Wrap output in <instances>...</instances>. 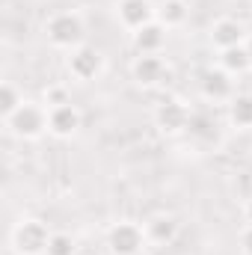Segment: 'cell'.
<instances>
[{
    "mask_svg": "<svg viewBox=\"0 0 252 255\" xmlns=\"http://www.w3.org/2000/svg\"><path fill=\"white\" fill-rule=\"evenodd\" d=\"M45 36L57 51H74L80 45H86V21L80 12L74 9H63L54 12L45 21Z\"/></svg>",
    "mask_w": 252,
    "mask_h": 255,
    "instance_id": "6da1fadb",
    "label": "cell"
},
{
    "mask_svg": "<svg viewBox=\"0 0 252 255\" xmlns=\"http://www.w3.org/2000/svg\"><path fill=\"white\" fill-rule=\"evenodd\" d=\"M54 232L48 229L45 220L39 217H24L12 226L9 232V247L15 255H48Z\"/></svg>",
    "mask_w": 252,
    "mask_h": 255,
    "instance_id": "7a4b0ae2",
    "label": "cell"
},
{
    "mask_svg": "<svg viewBox=\"0 0 252 255\" xmlns=\"http://www.w3.org/2000/svg\"><path fill=\"white\" fill-rule=\"evenodd\" d=\"M3 125L9 128L12 136L36 142V139H42L48 133V107L36 104V101H24L9 119H3Z\"/></svg>",
    "mask_w": 252,
    "mask_h": 255,
    "instance_id": "3957f363",
    "label": "cell"
},
{
    "mask_svg": "<svg viewBox=\"0 0 252 255\" xmlns=\"http://www.w3.org/2000/svg\"><path fill=\"white\" fill-rule=\"evenodd\" d=\"M107 253L110 255H139L145 250V232L139 223H130V220H119L107 229Z\"/></svg>",
    "mask_w": 252,
    "mask_h": 255,
    "instance_id": "277c9868",
    "label": "cell"
},
{
    "mask_svg": "<svg viewBox=\"0 0 252 255\" xmlns=\"http://www.w3.org/2000/svg\"><path fill=\"white\" fill-rule=\"evenodd\" d=\"M65 71L77 80V83H92L95 77H101L104 71V54L92 45H80L74 51H68L65 57Z\"/></svg>",
    "mask_w": 252,
    "mask_h": 255,
    "instance_id": "5b68a950",
    "label": "cell"
},
{
    "mask_svg": "<svg viewBox=\"0 0 252 255\" xmlns=\"http://www.w3.org/2000/svg\"><path fill=\"white\" fill-rule=\"evenodd\" d=\"M190 110L181 98H163L157 107H154V128L166 136H178V133H187L190 125Z\"/></svg>",
    "mask_w": 252,
    "mask_h": 255,
    "instance_id": "8992f818",
    "label": "cell"
},
{
    "mask_svg": "<svg viewBox=\"0 0 252 255\" xmlns=\"http://www.w3.org/2000/svg\"><path fill=\"white\" fill-rule=\"evenodd\" d=\"M199 95H202L208 104H229V101L238 95V92H235V74L223 71L220 65L202 71V77H199Z\"/></svg>",
    "mask_w": 252,
    "mask_h": 255,
    "instance_id": "52a82bcc",
    "label": "cell"
},
{
    "mask_svg": "<svg viewBox=\"0 0 252 255\" xmlns=\"http://www.w3.org/2000/svg\"><path fill=\"white\" fill-rule=\"evenodd\" d=\"M130 77L139 89H154L169 80V65L160 54H136L130 63Z\"/></svg>",
    "mask_w": 252,
    "mask_h": 255,
    "instance_id": "ba28073f",
    "label": "cell"
},
{
    "mask_svg": "<svg viewBox=\"0 0 252 255\" xmlns=\"http://www.w3.org/2000/svg\"><path fill=\"white\" fill-rule=\"evenodd\" d=\"M83 125V113L77 110V104L65 101L57 107H48V133L57 139H71Z\"/></svg>",
    "mask_w": 252,
    "mask_h": 255,
    "instance_id": "9c48e42d",
    "label": "cell"
},
{
    "mask_svg": "<svg viewBox=\"0 0 252 255\" xmlns=\"http://www.w3.org/2000/svg\"><path fill=\"white\" fill-rule=\"evenodd\" d=\"M142 232H145V241H148V244H154V247H169V244H175L178 235H181V220H178L175 214L160 211V214H151V217L142 223Z\"/></svg>",
    "mask_w": 252,
    "mask_h": 255,
    "instance_id": "30bf717a",
    "label": "cell"
},
{
    "mask_svg": "<svg viewBox=\"0 0 252 255\" xmlns=\"http://www.w3.org/2000/svg\"><path fill=\"white\" fill-rule=\"evenodd\" d=\"M116 18L125 30L136 33L139 27L157 21V6L151 0H116Z\"/></svg>",
    "mask_w": 252,
    "mask_h": 255,
    "instance_id": "8fae6325",
    "label": "cell"
},
{
    "mask_svg": "<svg viewBox=\"0 0 252 255\" xmlns=\"http://www.w3.org/2000/svg\"><path fill=\"white\" fill-rule=\"evenodd\" d=\"M208 42L217 51H229V48H238V45L247 42V30L235 18H217L211 24V30H208Z\"/></svg>",
    "mask_w": 252,
    "mask_h": 255,
    "instance_id": "7c38bea8",
    "label": "cell"
},
{
    "mask_svg": "<svg viewBox=\"0 0 252 255\" xmlns=\"http://www.w3.org/2000/svg\"><path fill=\"white\" fill-rule=\"evenodd\" d=\"M187 136L199 145H217L220 142V122L214 119V113L208 110H193L190 113Z\"/></svg>",
    "mask_w": 252,
    "mask_h": 255,
    "instance_id": "4fadbf2b",
    "label": "cell"
},
{
    "mask_svg": "<svg viewBox=\"0 0 252 255\" xmlns=\"http://www.w3.org/2000/svg\"><path fill=\"white\" fill-rule=\"evenodd\" d=\"M130 42H133L136 54H160L166 45V27L160 21H151V24L139 27L136 33H130Z\"/></svg>",
    "mask_w": 252,
    "mask_h": 255,
    "instance_id": "5bb4252c",
    "label": "cell"
},
{
    "mask_svg": "<svg viewBox=\"0 0 252 255\" xmlns=\"http://www.w3.org/2000/svg\"><path fill=\"white\" fill-rule=\"evenodd\" d=\"M226 116H229V125L232 128L250 130L252 128V92H238L226 104Z\"/></svg>",
    "mask_w": 252,
    "mask_h": 255,
    "instance_id": "9a60e30c",
    "label": "cell"
},
{
    "mask_svg": "<svg viewBox=\"0 0 252 255\" xmlns=\"http://www.w3.org/2000/svg\"><path fill=\"white\" fill-rule=\"evenodd\" d=\"M190 18V3L187 0H160L157 3V21L166 30H178L184 27Z\"/></svg>",
    "mask_w": 252,
    "mask_h": 255,
    "instance_id": "2e32d148",
    "label": "cell"
},
{
    "mask_svg": "<svg viewBox=\"0 0 252 255\" xmlns=\"http://www.w3.org/2000/svg\"><path fill=\"white\" fill-rule=\"evenodd\" d=\"M217 65L223 68V71H229V74H244L250 65V54H247V42L244 45H238V48H229V51H220V60Z\"/></svg>",
    "mask_w": 252,
    "mask_h": 255,
    "instance_id": "e0dca14e",
    "label": "cell"
},
{
    "mask_svg": "<svg viewBox=\"0 0 252 255\" xmlns=\"http://www.w3.org/2000/svg\"><path fill=\"white\" fill-rule=\"evenodd\" d=\"M21 104H24V92H21L12 80H6V83L0 86V116H3V119H9Z\"/></svg>",
    "mask_w": 252,
    "mask_h": 255,
    "instance_id": "ac0fdd59",
    "label": "cell"
},
{
    "mask_svg": "<svg viewBox=\"0 0 252 255\" xmlns=\"http://www.w3.org/2000/svg\"><path fill=\"white\" fill-rule=\"evenodd\" d=\"M74 241L63 235V232H54V238H51V247H48V255H74Z\"/></svg>",
    "mask_w": 252,
    "mask_h": 255,
    "instance_id": "d6986e66",
    "label": "cell"
},
{
    "mask_svg": "<svg viewBox=\"0 0 252 255\" xmlns=\"http://www.w3.org/2000/svg\"><path fill=\"white\" fill-rule=\"evenodd\" d=\"M65 101H71V98H68V92L63 86H48L45 89V107H57V104H65Z\"/></svg>",
    "mask_w": 252,
    "mask_h": 255,
    "instance_id": "ffe728a7",
    "label": "cell"
},
{
    "mask_svg": "<svg viewBox=\"0 0 252 255\" xmlns=\"http://www.w3.org/2000/svg\"><path fill=\"white\" fill-rule=\"evenodd\" d=\"M241 253L252 255V226H244V232H241Z\"/></svg>",
    "mask_w": 252,
    "mask_h": 255,
    "instance_id": "44dd1931",
    "label": "cell"
},
{
    "mask_svg": "<svg viewBox=\"0 0 252 255\" xmlns=\"http://www.w3.org/2000/svg\"><path fill=\"white\" fill-rule=\"evenodd\" d=\"M244 220H247V226H252V196L244 202Z\"/></svg>",
    "mask_w": 252,
    "mask_h": 255,
    "instance_id": "7402d4cb",
    "label": "cell"
},
{
    "mask_svg": "<svg viewBox=\"0 0 252 255\" xmlns=\"http://www.w3.org/2000/svg\"><path fill=\"white\" fill-rule=\"evenodd\" d=\"M247 54H250V65H252V36H247Z\"/></svg>",
    "mask_w": 252,
    "mask_h": 255,
    "instance_id": "603a6c76",
    "label": "cell"
},
{
    "mask_svg": "<svg viewBox=\"0 0 252 255\" xmlns=\"http://www.w3.org/2000/svg\"><path fill=\"white\" fill-rule=\"evenodd\" d=\"M92 255H98V253H92Z\"/></svg>",
    "mask_w": 252,
    "mask_h": 255,
    "instance_id": "cb8c5ba5",
    "label": "cell"
}]
</instances>
